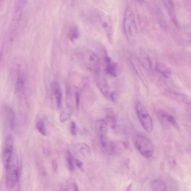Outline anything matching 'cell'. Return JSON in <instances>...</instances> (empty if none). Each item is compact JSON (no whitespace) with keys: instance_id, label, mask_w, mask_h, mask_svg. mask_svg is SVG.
Segmentation results:
<instances>
[{"instance_id":"1","label":"cell","mask_w":191,"mask_h":191,"mask_svg":"<svg viewBox=\"0 0 191 191\" xmlns=\"http://www.w3.org/2000/svg\"><path fill=\"white\" fill-rule=\"evenodd\" d=\"M123 26L128 40H134L137 34L136 23L134 12L130 7H127L124 12Z\"/></svg>"},{"instance_id":"2","label":"cell","mask_w":191,"mask_h":191,"mask_svg":"<svg viewBox=\"0 0 191 191\" xmlns=\"http://www.w3.org/2000/svg\"><path fill=\"white\" fill-rule=\"evenodd\" d=\"M5 168L6 172V186L12 189L18 183L20 174V168L17 157L14 155L10 165Z\"/></svg>"},{"instance_id":"3","label":"cell","mask_w":191,"mask_h":191,"mask_svg":"<svg viewBox=\"0 0 191 191\" xmlns=\"http://www.w3.org/2000/svg\"><path fill=\"white\" fill-rule=\"evenodd\" d=\"M134 145L142 156L146 158L152 157L154 154L153 144L146 137L142 135H136L134 138Z\"/></svg>"},{"instance_id":"4","label":"cell","mask_w":191,"mask_h":191,"mask_svg":"<svg viewBox=\"0 0 191 191\" xmlns=\"http://www.w3.org/2000/svg\"><path fill=\"white\" fill-rule=\"evenodd\" d=\"M137 115L140 123L146 131L150 132L152 130L153 123L152 118L141 103L137 101L136 104Z\"/></svg>"},{"instance_id":"5","label":"cell","mask_w":191,"mask_h":191,"mask_svg":"<svg viewBox=\"0 0 191 191\" xmlns=\"http://www.w3.org/2000/svg\"><path fill=\"white\" fill-rule=\"evenodd\" d=\"M83 58L85 65L88 69L95 73H98L100 71V60L94 52L91 50H87L83 54Z\"/></svg>"},{"instance_id":"6","label":"cell","mask_w":191,"mask_h":191,"mask_svg":"<svg viewBox=\"0 0 191 191\" xmlns=\"http://www.w3.org/2000/svg\"><path fill=\"white\" fill-rule=\"evenodd\" d=\"M14 156L13 139L9 135L5 139L3 148V159L5 168L11 163Z\"/></svg>"},{"instance_id":"7","label":"cell","mask_w":191,"mask_h":191,"mask_svg":"<svg viewBox=\"0 0 191 191\" xmlns=\"http://www.w3.org/2000/svg\"><path fill=\"white\" fill-rule=\"evenodd\" d=\"M97 15L108 39L109 41H111L113 33L112 20L109 16L102 12H99Z\"/></svg>"},{"instance_id":"8","label":"cell","mask_w":191,"mask_h":191,"mask_svg":"<svg viewBox=\"0 0 191 191\" xmlns=\"http://www.w3.org/2000/svg\"><path fill=\"white\" fill-rule=\"evenodd\" d=\"M106 63V71L108 74L113 77H116L117 75L118 66L113 62L111 59L106 54L105 57Z\"/></svg>"},{"instance_id":"9","label":"cell","mask_w":191,"mask_h":191,"mask_svg":"<svg viewBox=\"0 0 191 191\" xmlns=\"http://www.w3.org/2000/svg\"><path fill=\"white\" fill-rule=\"evenodd\" d=\"M96 127L100 136H105L107 133L108 125L105 121L102 120L97 121Z\"/></svg>"},{"instance_id":"10","label":"cell","mask_w":191,"mask_h":191,"mask_svg":"<svg viewBox=\"0 0 191 191\" xmlns=\"http://www.w3.org/2000/svg\"><path fill=\"white\" fill-rule=\"evenodd\" d=\"M99 87L104 96L110 99L112 93H110L109 87L105 79L102 78L98 82Z\"/></svg>"},{"instance_id":"11","label":"cell","mask_w":191,"mask_h":191,"mask_svg":"<svg viewBox=\"0 0 191 191\" xmlns=\"http://www.w3.org/2000/svg\"><path fill=\"white\" fill-rule=\"evenodd\" d=\"M151 190L153 191H165L167 190V187L165 183L161 179H156L151 183Z\"/></svg>"},{"instance_id":"12","label":"cell","mask_w":191,"mask_h":191,"mask_svg":"<svg viewBox=\"0 0 191 191\" xmlns=\"http://www.w3.org/2000/svg\"><path fill=\"white\" fill-rule=\"evenodd\" d=\"M5 112L9 125L11 129H13L15 123V116L14 112L10 108H5Z\"/></svg>"},{"instance_id":"13","label":"cell","mask_w":191,"mask_h":191,"mask_svg":"<svg viewBox=\"0 0 191 191\" xmlns=\"http://www.w3.org/2000/svg\"><path fill=\"white\" fill-rule=\"evenodd\" d=\"M156 68L157 71L165 77H169L172 73L170 68L165 65L161 64H157L156 66Z\"/></svg>"},{"instance_id":"14","label":"cell","mask_w":191,"mask_h":191,"mask_svg":"<svg viewBox=\"0 0 191 191\" xmlns=\"http://www.w3.org/2000/svg\"><path fill=\"white\" fill-rule=\"evenodd\" d=\"M158 113L160 117L163 119V120L172 124L175 127H176V120L175 119L174 117L172 116V115L167 114V113L161 111H159Z\"/></svg>"},{"instance_id":"15","label":"cell","mask_w":191,"mask_h":191,"mask_svg":"<svg viewBox=\"0 0 191 191\" xmlns=\"http://www.w3.org/2000/svg\"><path fill=\"white\" fill-rule=\"evenodd\" d=\"M106 118L112 128L115 129L116 126L117 120L116 117L112 111L109 110L108 112Z\"/></svg>"},{"instance_id":"16","label":"cell","mask_w":191,"mask_h":191,"mask_svg":"<svg viewBox=\"0 0 191 191\" xmlns=\"http://www.w3.org/2000/svg\"><path fill=\"white\" fill-rule=\"evenodd\" d=\"M77 146L79 152L84 155H87L91 152L89 147L85 144H79Z\"/></svg>"},{"instance_id":"17","label":"cell","mask_w":191,"mask_h":191,"mask_svg":"<svg viewBox=\"0 0 191 191\" xmlns=\"http://www.w3.org/2000/svg\"><path fill=\"white\" fill-rule=\"evenodd\" d=\"M54 92L56 99L57 105L58 107H60L61 104V100H62V93H61L60 88L58 86L55 87Z\"/></svg>"},{"instance_id":"18","label":"cell","mask_w":191,"mask_h":191,"mask_svg":"<svg viewBox=\"0 0 191 191\" xmlns=\"http://www.w3.org/2000/svg\"><path fill=\"white\" fill-rule=\"evenodd\" d=\"M157 13L158 18L159 24L161 25L162 28H165L167 27L166 21L165 20L163 13L159 9H158Z\"/></svg>"},{"instance_id":"19","label":"cell","mask_w":191,"mask_h":191,"mask_svg":"<svg viewBox=\"0 0 191 191\" xmlns=\"http://www.w3.org/2000/svg\"><path fill=\"white\" fill-rule=\"evenodd\" d=\"M79 37V32L76 27H73L70 31V37L71 41L77 39Z\"/></svg>"},{"instance_id":"20","label":"cell","mask_w":191,"mask_h":191,"mask_svg":"<svg viewBox=\"0 0 191 191\" xmlns=\"http://www.w3.org/2000/svg\"><path fill=\"white\" fill-rule=\"evenodd\" d=\"M67 161L70 170L73 171L74 169V167L73 157L71 152L69 151L67 152Z\"/></svg>"},{"instance_id":"21","label":"cell","mask_w":191,"mask_h":191,"mask_svg":"<svg viewBox=\"0 0 191 191\" xmlns=\"http://www.w3.org/2000/svg\"><path fill=\"white\" fill-rule=\"evenodd\" d=\"M37 128L38 130L41 134L45 136L46 131L44 122L42 121H39L37 124Z\"/></svg>"},{"instance_id":"22","label":"cell","mask_w":191,"mask_h":191,"mask_svg":"<svg viewBox=\"0 0 191 191\" xmlns=\"http://www.w3.org/2000/svg\"><path fill=\"white\" fill-rule=\"evenodd\" d=\"M71 117V113L70 112L65 111L61 115L60 120L61 122H65Z\"/></svg>"},{"instance_id":"23","label":"cell","mask_w":191,"mask_h":191,"mask_svg":"<svg viewBox=\"0 0 191 191\" xmlns=\"http://www.w3.org/2000/svg\"><path fill=\"white\" fill-rule=\"evenodd\" d=\"M71 134L73 136H75L76 134L77 130H76V126L75 124V122L74 121H72L71 122Z\"/></svg>"},{"instance_id":"24","label":"cell","mask_w":191,"mask_h":191,"mask_svg":"<svg viewBox=\"0 0 191 191\" xmlns=\"http://www.w3.org/2000/svg\"><path fill=\"white\" fill-rule=\"evenodd\" d=\"M80 94L78 92L75 94V104H76V107L78 108L80 104Z\"/></svg>"},{"instance_id":"25","label":"cell","mask_w":191,"mask_h":191,"mask_svg":"<svg viewBox=\"0 0 191 191\" xmlns=\"http://www.w3.org/2000/svg\"><path fill=\"white\" fill-rule=\"evenodd\" d=\"M76 164L77 167L79 169H81L82 170H83V165L82 161H81L80 160L76 159Z\"/></svg>"},{"instance_id":"26","label":"cell","mask_w":191,"mask_h":191,"mask_svg":"<svg viewBox=\"0 0 191 191\" xmlns=\"http://www.w3.org/2000/svg\"><path fill=\"white\" fill-rule=\"evenodd\" d=\"M52 164L54 171L55 172H56L57 169V165L56 160L53 159V161H52Z\"/></svg>"},{"instance_id":"27","label":"cell","mask_w":191,"mask_h":191,"mask_svg":"<svg viewBox=\"0 0 191 191\" xmlns=\"http://www.w3.org/2000/svg\"><path fill=\"white\" fill-rule=\"evenodd\" d=\"M73 187L75 191H78V187H77L76 184H74Z\"/></svg>"}]
</instances>
